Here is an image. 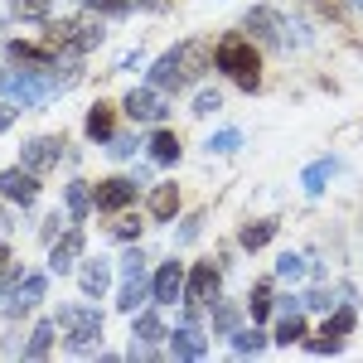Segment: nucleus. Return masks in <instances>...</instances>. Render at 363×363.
Instances as JSON below:
<instances>
[{"mask_svg":"<svg viewBox=\"0 0 363 363\" xmlns=\"http://www.w3.org/2000/svg\"><path fill=\"white\" fill-rule=\"evenodd\" d=\"M203 68H208V49H203V39H179L174 49L150 63V87H160L165 97L174 92H184V87H194L203 78Z\"/></svg>","mask_w":363,"mask_h":363,"instance_id":"1","label":"nucleus"},{"mask_svg":"<svg viewBox=\"0 0 363 363\" xmlns=\"http://www.w3.org/2000/svg\"><path fill=\"white\" fill-rule=\"evenodd\" d=\"M203 145H208V155H233V150L242 145V131H238V126H223L218 136H208Z\"/></svg>","mask_w":363,"mask_h":363,"instance_id":"33","label":"nucleus"},{"mask_svg":"<svg viewBox=\"0 0 363 363\" xmlns=\"http://www.w3.org/2000/svg\"><path fill=\"white\" fill-rule=\"evenodd\" d=\"M54 325L63 335V349L68 354H92L97 339H102V310L83 301V306H58L54 310Z\"/></svg>","mask_w":363,"mask_h":363,"instance_id":"3","label":"nucleus"},{"mask_svg":"<svg viewBox=\"0 0 363 363\" xmlns=\"http://www.w3.org/2000/svg\"><path fill=\"white\" fill-rule=\"evenodd\" d=\"M281 344V349H286V344H301V339H306V320H301V310H296V315H277V335H272Z\"/></svg>","mask_w":363,"mask_h":363,"instance_id":"28","label":"nucleus"},{"mask_svg":"<svg viewBox=\"0 0 363 363\" xmlns=\"http://www.w3.org/2000/svg\"><path fill=\"white\" fill-rule=\"evenodd\" d=\"M291 20L281 15L277 5H252L247 15H242V34L247 39H257L262 49H286V39H291Z\"/></svg>","mask_w":363,"mask_h":363,"instance_id":"5","label":"nucleus"},{"mask_svg":"<svg viewBox=\"0 0 363 363\" xmlns=\"http://www.w3.org/2000/svg\"><path fill=\"white\" fill-rule=\"evenodd\" d=\"M277 228H281L277 218H257V223H247L242 233H238V242H242L247 252H262L267 242H272V238H277Z\"/></svg>","mask_w":363,"mask_h":363,"instance_id":"23","label":"nucleus"},{"mask_svg":"<svg viewBox=\"0 0 363 363\" xmlns=\"http://www.w3.org/2000/svg\"><path fill=\"white\" fill-rule=\"evenodd\" d=\"M107 281H112V262H107V257H92V262H83V272H78V286H83L87 301L107 296Z\"/></svg>","mask_w":363,"mask_h":363,"instance_id":"18","label":"nucleus"},{"mask_svg":"<svg viewBox=\"0 0 363 363\" xmlns=\"http://www.w3.org/2000/svg\"><path fill=\"white\" fill-rule=\"evenodd\" d=\"M136 189H140L136 174H121V179H102V184L92 189V203H97L102 213H121V208H131Z\"/></svg>","mask_w":363,"mask_h":363,"instance_id":"11","label":"nucleus"},{"mask_svg":"<svg viewBox=\"0 0 363 363\" xmlns=\"http://www.w3.org/2000/svg\"><path fill=\"white\" fill-rule=\"evenodd\" d=\"M102 34L107 29L97 25V20H54V25H44V44L63 58H83L102 44Z\"/></svg>","mask_w":363,"mask_h":363,"instance_id":"4","label":"nucleus"},{"mask_svg":"<svg viewBox=\"0 0 363 363\" xmlns=\"http://www.w3.org/2000/svg\"><path fill=\"white\" fill-rule=\"evenodd\" d=\"M10 10H15V20L44 25V20H49V10H54V0H10Z\"/></svg>","mask_w":363,"mask_h":363,"instance_id":"29","label":"nucleus"},{"mask_svg":"<svg viewBox=\"0 0 363 363\" xmlns=\"http://www.w3.org/2000/svg\"><path fill=\"white\" fill-rule=\"evenodd\" d=\"M0 92H5V78H0Z\"/></svg>","mask_w":363,"mask_h":363,"instance_id":"43","label":"nucleus"},{"mask_svg":"<svg viewBox=\"0 0 363 363\" xmlns=\"http://www.w3.org/2000/svg\"><path fill=\"white\" fill-rule=\"evenodd\" d=\"M184 277H189V267H184L179 257L160 262V267L150 272V301H155V306H179V301H184Z\"/></svg>","mask_w":363,"mask_h":363,"instance_id":"8","label":"nucleus"},{"mask_svg":"<svg viewBox=\"0 0 363 363\" xmlns=\"http://www.w3.org/2000/svg\"><path fill=\"white\" fill-rule=\"evenodd\" d=\"M335 169H339L335 155H325V160H310V165L301 169V189H306V194H325V184L335 179Z\"/></svg>","mask_w":363,"mask_h":363,"instance_id":"19","label":"nucleus"},{"mask_svg":"<svg viewBox=\"0 0 363 363\" xmlns=\"http://www.w3.org/2000/svg\"><path fill=\"white\" fill-rule=\"evenodd\" d=\"M5 58L20 63V68H49V63H58V54L49 44H25V39H10L5 44Z\"/></svg>","mask_w":363,"mask_h":363,"instance_id":"16","label":"nucleus"},{"mask_svg":"<svg viewBox=\"0 0 363 363\" xmlns=\"http://www.w3.org/2000/svg\"><path fill=\"white\" fill-rule=\"evenodd\" d=\"M0 267H10V247L5 242H0Z\"/></svg>","mask_w":363,"mask_h":363,"instance_id":"42","label":"nucleus"},{"mask_svg":"<svg viewBox=\"0 0 363 363\" xmlns=\"http://www.w3.org/2000/svg\"><path fill=\"white\" fill-rule=\"evenodd\" d=\"M44 291H49V277H39V272L20 277V286H15V291H10V301H5V315H10V320L29 315V310L44 301Z\"/></svg>","mask_w":363,"mask_h":363,"instance_id":"14","label":"nucleus"},{"mask_svg":"<svg viewBox=\"0 0 363 363\" xmlns=\"http://www.w3.org/2000/svg\"><path fill=\"white\" fill-rule=\"evenodd\" d=\"M335 301H339V296H330V291H306V296H301V306H306V310H325V315L335 310Z\"/></svg>","mask_w":363,"mask_h":363,"instance_id":"37","label":"nucleus"},{"mask_svg":"<svg viewBox=\"0 0 363 363\" xmlns=\"http://www.w3.org/2000/svg\"><path fill=\"white\" fill-rule=\"evenodd\" d=\"M247 310H252V320H267V315H272V286H267V281H257V286H252Z\"/></svg>","mask_w":363,"mask_h":363,"instance_id":"34","label":"nucleus"},{"mask_svg":"<svg viewBox=\"0 0 363 363\" xmlns=\"http://www.w3.org/2000/svg\"><path fill=\"white\" fill-rule=\"evenodd\" d=\"M87 140H97V145H107V140L116 136V126H112V107L107 102H92V112H87Z\"/></svg>","mask_w":363,"mask_h":363,"instance_id":"20","label":"nucleus"},{"mask_svg":"<svg viewBox=\"0 0 363 363\" xmlns=\"http://www.w3.org/2000/svg\"><path fill=\"white\" fill-rule=\"evenodd\" d=\"M354 306H335L330 315H325V325H320V335L315 339H301L310 354H339L344 344H349V335H354Z\"/></svg>","mask_w":363,"mask_h":363,"instance_id":"6","label":"nucleus"},{"mask_svg":"<svg viewBox=\"0 0 363 363\" xmlns=\"http://www.w3.org/2000/svg\"><path fill=\"white\" fill-rule=\"evenodd\" d=\"M140 145H145V140H140L136 131H116V136L107 140V155H116V160H131Z\"/></svg>","mask_w":363,"mask_h":363,"instance_id":"32","label":"nucleus"},{"mask_svg":"<svg viewBox=\"0 0 363 363\" xmlns=\"http://www.w3.org/2000/svg\"><path fill=\"white\" fill-rule=\"evenodd\" d=\"M92 15H102V20H126L131 10H136V0H83Z\"/></svg>","mask_w":363,"mask_h":363,"instance_id":"31","label":"nucleus"},{"mask_svg":"<svg viewBox=\"0 0 363 363\" xmlns=\"http://www.w3.org/2000/svg\"><path fill=\"white\" fill-rule=\"evenodd\" d=\"M218 291H223V281H218V267H208V262H199L189 267V277H184V301L179 306H213L218 301Z\"/></svg>","mask_w":363,"mask_h":363,"instance_id":"10","label":"nucleus"},{"mask_svg":"<svg viewBox=\"0 0 363 363\" xmlns=\"http://www.w3.org/2000/svg\"><path fill=\"white\" fill-rule=\"evenodd\" d=\"M131 335L136 339H145V344H165V320L155 315V310H136V320H131Z\"/></svg>","mask_w":363,"mask_h":363,"instance_id":"22","label":"nucleus"},{"mask_svg":"<svg viewBox=\"0 0 363 363\" xmlns=\"http://www.w3.org/2000/svg\"><path fill=\"white\" fill-rule=\"evenodd\" d=\"M5 126H15V102H10V107H0V131H5Z\"/></svg>","mask_w":363,"mask_h":363,"instance_id":"41","label":"nucleus"},{"mask_svg":"<svg viewBox=\"0 0 363 363\" xmlns=\"http://www.w3.org/2000/svg\"><path fill=\"white\" fill-rule=\"evenodd\" d=\"M213 68L228 73L242 92H257L262 87V44L247 39L242 29H228L223 39L213 44Z\"/></svg>","mask_w":363,"mask_h":363,"instance_id":"2","label":"nucleus"},{"mask_svg":"<svg viewBox=\"0 0 363 363\" xmlns=\"http://www.w3.org/2000/svg\"><path fill=\"white\" fill-rule=\"evenodd\" d=\"M145 145H150L155 165H179V136H174V131H155Z\"/></svg>","mask_w":363,"mask_h":363,"instance_id":"27","label":"nucleus"},{"mask_svg":"<svg viewBox=\"0 0 363 363\" xmlns=\"http://www.w3.org/2000/svg\"><path fill=\"white\" fill-rule=\"evenodd\" d=\"M58 160H63V140L58 136H34L20 145V165L34 169V174H44V169H54Z\"/></svg>","mask_w":363,"mask_h":363,"instance_id":"13","label":"nucleus"},{"mask_svg":"<svg viewBox=\"0 0 363 363\" xmlns=\"http://www.w3.org/2000/svg\"><path fill=\"white\" fill-rule=\"evenodd\" d=\"M296 310H306V306H301V296H281V301H277V315H296Z\"/></svg>","mask_w":363,"mask_h":363,"instance_id":"39","label":"nucleus"},{"mask_svg":"<svg viewBox=\"0 0 363 363\" xmlns=\"http://www.w3.org/2000/svg\"><path fill=\"white\" fill-rule=\"evenodd\" d=\"M78 257H83V223H73L68 233H58L54 242H49V272H54V277L73 272Z\"/></svg>","mask_w":363,"mask_h":363,"instance_id":"12","label":"nucleus"},{"mask_svg":"<svg viewBox=\"0 0 363 363\" xmlns=\"http://www.w3.org/2000/svg\"><path fill=\"white\" fill-rule=\"evenodd\" d=\"M242 330V310L233 306V301H213V335H238Z\"/></svg>","mask_w":363,"mask_h":363,"instance_id":"26","label":"nucleus"},{"mask_svg":"<svg viewBox=\"0 0 363 363\" xmlns=\"http://www.w3.org/2000/svg\"><path fill=\"white\" fill-rule=\"evenodd\" d=\"M63 203H68V223H83L87 208H92V189H87L83 179H68V189H63Z\"/></svg>","mask_w":363,"mask_h":363,"instance_id":"21","label":"nucleus"},{"mask_svg":"<svg viewBox=\"0 0 363 363\" xmlns=\"http://www.w3.org/2000/svg\"><path fill=\"white\" fill-rule=\"evenodd\" d=\"M306 267H310V262L301 257V252H286V257H277V277H281V281H296Z\"/></svg>","mask_w":363,"mask_h":363,"instance_id":"35","label":"nucleus"},{"mask_svg":"<svg viewBox=\"0 0 363 363\" xmlns=\"http://www.w3.org/2000/svg\"><path fill=\"white\" fill-rule=\"evenodd\" d=\"M174 213H179V189H174V184H160V189L150 194V218H155V223H169Z\"/></svg>","mask_w":363,"mask_h":363,"instance_id":"25","label":"nucleus"},{"mask_svg":"<svg viewBox=\"0 0 363 363\" xmlns=\"http://www.w3.org/2000/svg\"><path fill=\"white\" fill-rule=\"evenodd\" d=\"M54 335H58L54 320H39V325L29 330V339H25V359H44V354L54 349Z\"/></svg>","mask_w":363,"mask_h":363,"instance_id":"24","label":"nucleus"},{"mask_svg":"<svg viewBox=\"0 0 363 363\" xmlns=\"http://www.w3.org/2000/svg\"><path fill=\"white\" fill-rule=\"evenodd\" d=\"M145 301H150V272L121 277V291H116V310H121V315H136Z\"/></svg>","mask_w":363,"mask_h":363,"instance_id":"17","label":"nucleus"},{"mask_svg":"<svg viewBox=\"0 0 363 363\" xmlns=\"http://www.w3.org/2000/svg\"><path fill=\"white\" fill-rule=\"evenodd\" d=\"M189 107H194V116H208V112H218V107H223V97H218L213 87H199V92H194V102H189Z\"/></svg>","mask_w":363,"mask_h":363,"instance_id":"36","label":"nucleus"},{"mask_svg":"<svg viewBox=\"0 0 363 363\" xmlns=\"http://www.w3.org/2000/svg\"><path fill=\"white\" fill-rule=\"evenodd\" d=\"M0 199H10V203H20V208H29L34 199H39V179H34V169H5L0 174Z\"/></svg>","mask_w":363,"mask_h":363,"instance_id":"15","label":"nucleus"},{"mask_svg":"<svg viewBox=\"0 0 363 363\" xmlns=\"http://www.w3.org/2000/svg\"><path fill=\"white\" fill-rule=\"evenodd\" d=\"M121 112L131 116V121H145V126H160L169 116V102H165V92L160 87H131L126 97H121Z\"/></svg>","mask_w":363,"mask_h":363,"instance_id":"7","label":"nucleus"},{"mask_svg":"<svg viewBox=\"0 0 363 363\" xmlns=\"http://www.w3.org/2000/svg\"><path fill=\"white\" fill-rule=\"evenodd\" d=\"M262 349H267V335H262L257 325H247V330H238V335H233V354H247V359H257Z\"/></svg>","mask_w":363,"mask_h":363,"instance_id":"30","label":"nucleus"},{"mask_svg":"<svg viewBox=\"0 0 363 363\" xmlns=\"http://www.w3.org/2000/svg\"><path fill=\"white\" fill-rule=\"evenodd\" d=\"M169 359H208V330H199V320H179L174 330L165 335Z\"/></svg>","mask_w":363,"mask_h":363,"instance_id":"9","label":"nucleus"},{"mask_svg":"<svg viewBox=\"0 0 363 363\" xmlns=\"http://www.w3.org/2000/svg\"><path fill=\"white\" fill-rule=\"evenodd\" d=\"M199 238V218H184V223H179V242H194Z\"/></svg>","mask_w":363,"mask_h":363,"instance_id":"40","label":"nucleus"},{"mask_svg":"<svg viewBox=\"0 0 363 363\" xmlns=\"http://www.w3.org/2000/svg\"><path fill=\"white\" fill-rule=\"evenodd\" d=\"M140 238V218H121V223H112V242H136Z\"/></svg>","mask_w":363,"mask_h":363,"instance_id":"38","label":"nucleus"}]
</instances>
